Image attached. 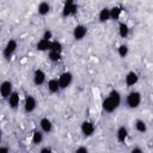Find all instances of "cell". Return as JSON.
<instances>
[{
    "label": "cell",
    "instance_id": "obj_1",
    "mask_svg": "<svg viewBox=\"0 0 153 153\" xmlns=\"http://www.w3.org/2000/svg\"><path fill=\"white\" fill-rule=\"evenodd\" d=\"M121 100H122V97H121V93L117 91V90H111L108 94V97L103 100L102 103V108L105 112H114L121 104Z\"/></svg>",
    "mask_w": 153,
    "mask_h": 153
},
{
    "label": "cell",
    "instance_id": "obj_2",
    "mask_svg": "<svg viewBox=\"0 0 153 153\" xmlns=\"http://www.w3.org/2000/svg\"><path fill=\"white\" fill-rule=\"evenodd\" d=\"M141 100H142L141 93L139 91H131L128 93V96L126 98V104L129 109H136L141 104Z\"/></svg>",
    "mask_w": 153,
    "mask_h": 153
},
{
    "label": "cell",
    "instance_id": "obj_3",
    "mask_svg": "<svg viewBox=\"0 0 153 153\" xmlns=\"http://www.w3.org/2000/svg\"><path fill=\"white\" fill-rule=\"evenodd\" d=\"M17 48H18V42H17L16 39H10V41L6 43V45L4 47L2 56H4L6 60H10V59L13 56V54L16 53Z\"/></svg>",
    "mask_w": 153,
    "mask_h": 153
},
{
    "label": "cell",
    "instance_id": "obj_4",
    "mask_svg": "<svg viewBox=\"0 0 153 153\" xmlns=\"http://www.w3.org/2000/svg\"><path fill=\"white\" fill-rule=\"evenodd\" d=\"M57 80H59L60 88L61 90H65V88H67L72 84V81H73V74L71 72H63V73L60 74V76L57 78Z\"/></svg>",
    "mask_w": 153,
    "mask_h": 153
},
{
    "label": "cell",
    "instance_id": "obj_5",
    "mask_svg": "<svg viewBox=\"0 0 153 153\" xmlns=\"http://www.w3.org/2000/svg\"><path fill=\"white\" fill-rule=\"evenodd\" d=\"M36 108H37V100H36V98L33 96H31V94H27L25 97V100H24V110H25V112L30 114V112L35 111Z\"/></svg>",
    "mask_w": 153,
    "mask_h": 153
},
{
    "label": "cell",
    "instance_id": "obj_6",
    "mask_svg": "<svg viewBox=\"0 0 153 153\" xmlns=\"http://www.w3.org/2000/svg\"><path fill=\"white\" fill-rule=\"evenodd\" d=\"M12 91H13V85L10 80H5L0 84V96L2 98L7 99L8 96L12 93Z\"/></svg>",
    "mask_w": 153,
    "mask_h": 153
},
{
    "label": "cell",
    "instance_id": "obj_7",
    "mask_svg": "<svg viewBox=\"0 0 153 153\" xmlns=\"http://www.w3.org/2000/svg\"><path fill=\"white\" fill-rule=\"evenodd\" d=\"M78 13V5L74 4H65L63 8H62V17L67 18V17H73Z\"/></svg>",
    "mask_w": 153,
    "mask_h": 153
},
{
    "label": "cell",
    "instance_id": "obj_8",
    "mask_svg": "<svg viewBox=\"0 0 153 153\" xmlns=\"http://www.w3.org/2000/svg\"><path fill=\"white\" fill-rule=\"evenodd\" d=\"M86 35H87V27L82 24H79L73 29V37L75 41H81Z\"/></svg>",
    "mask_w": 153,
    "mask_h": 153
},
{
    "label": "cell",
    "instance_id": "obj_9",
    "mask_svg": "<svg viewBox=\"0 0 153 153\" xmlns=\"http://www.w3.org/2000/svg\"><path fill=\"white\" fill-rule=\"evenodd\" d=\"M45 79H47V75H45V73H44V71H43V69H39V68L35 69V72H33V76H32V80H33V84H35L36 86L43 85V84L45 82Z\"/></svg>",
    "mask_w": 153,
    "mask_h": 153
},
{
    "label": "cell",
    "instance_id": "obj_10",
    "mask_svg": "<svg viewBox=\"0 0 153 153\" xmlns=\"http://www.w3.org/2000/svg\"><path fill=\"white\" fill-rule=\"evenodd\" d=\"M80 129H81V133L85 135V136H91L93 135L94 130H96V127H94V123L91 122V121H84L80 126Z\"/></svg>",
    "mask_w": 153,
    "mask_h": 153
},
{
    "label": "cell",
    "instance_id": "obj_11",
    "mask_svg": "<svg viewBox=\"0 0 153 153\" xmlns=\"http://www.w3.org/2000/svg\"><path fill=\"white\" fill-rule=\"evenodd\" d=\"M7 103L10 105L11 109H17L19 106V103H20V97H19V93L17 91H12V93L8 96L7 98Z\"/></svg>",
    "mask_w": 153,
    "mask_h": 153
},
{
    "label": "cell",
    "instance_id": "obj_12",
    "mask_svg": "<svg viewBox=\"0 0 153 153\" xmlns=\"http://www.w3.org/2000/svg\"><path fill=\"white\" fill-rule=\"evenodd\" d=\"M137 81H139V75H137L136 72L131 71V72L127 73L126 78H124V82H126L127 86H134V85L137 84Z\"/></svg>",
    "mask_w": 153,
    "mask_h": 153
},
{
    "label": "cell",
    "instance_id": "obj_13",
    "mask_svg": "<svg viewBox=\"0 0 153 153\" xmlns=\"http://www.w3.org/2000/svg\"><path fill=\"white\" fill-rule=\"evenodd\" d=\"M39 127H41V130H42L43 133H45V134H48V133H50V131L53 130V123H51V121H50L48 117L41 118V121H39Z\"/></svg>",
    "mask_w": 153,
    "mask_h": 153
},
{
    "label": "cell",
    "instance_id": "obj_14",
    "mask_svg": "<svg viewBox=\"0 0 153 153\" xmlns=\"http://www.w3.org/2000/svg\"><path fill=\"white\" fill-rule=\"evenodd\" d=\"M127 137H128V128L124 127V126L118 127V129L116 131V139H117V141L120 143H122V142H124L127 140Z\"/></svg>",
    "mask_w": 153,
    "mask_h": 153
},
{
    "label": "cell",
    "instance_id": "obj_15",
    "mask_svg": "<svg viewBox=\"0 0 153 153\" xmlns=\"http://www.w3.org/2000/svg\"><path fill=\"white\" fill-rule=\"evenodd\" d=\"M47 88L50 93H57L61 88H60V85H59V80L56 78H53V79H49L48 80V84H47Z\"/></svg>",
    "mask_w": 153,
    "mask_h": 153
},
{
    "label": "cell",
    "instance_id": "obj_16",
    "mask_svg": "<svg viewBox=\"0 0 153 153\" xmlns=\"http://www.w3.org/2000/svg\"><path fill=\"white\" fill-rule=\"evenodd\" d=\"M37 12H38V14L42 16V17L47 16V14L50 12V4H49L48 1H42V2H39L38 6H37Z\"/></svg>",
    "mask_w": 153,
    "mask_h": 153
},
{
    "label": "cell",
    "instance_id": "obj_17",
    "mask_svg": "<svg viewBox=\"0 0 153 153\" xmlns=\"http://www.w3.org/2000/svg\"><path fill=\"white\" fill-rule=\"evenodd\" d=\"M123 12V7L122 6H114L110 8V19L112 20H118L121 14Z\"/></svg>",
    "mask_w": 153,
    "mask_h": 153
},
{
    "label": "cell",
    "instance_id": "obj_18",
    "mask_svg": "<svg viewBox=\"0 0 153 153\" xmlns=\"http://www.w3.org/2000/svg\"><path fill=\"white\" fill-rule=\"evenodd\" d=\"M98 19L100 23H105L110 19V8L109 7H103L99 13H98Z\"/></svg>",
    "mask_w": 153,
    "mask_h": 153
},
{
    "label": "cell",
    "instance_id": "obj_19",
    "mask_svg": "<svg viewBox=\"0 0 153 153\" xmlns=\"http://www.w3.org/2000/svg\"><path fill=\"white\" fill-rule=\"evenodd\" d=\"M118 35L122 38H126L129 35V26H128L127 23H124V22L118 23Z\"/></svg>",
    "mask_w": 153,
    "mask_h": 153
},
{
    "label": "cell",
    "instance_id": "obj_20",
    "mask_svg": "<svg viewBox=\"0 0 153 153\" xmlns=\"http://www.w3.org/2000/svg\"><path fill=\"white\" fill-rule=\"evenodd\" d=\"M49 48H50V41H47L43 38H41L36 44V49L38 51H48Z\"/></svg>",
    "mask_w": 153,
    "mask_h": 153
},
{
    "label": "cell",
    "instance_id": "obj_21",
    "mask_svg": "<svg viewBox=\"0 0 153 153\" xmlns=\"http://www.w3.org/2000/svg\"><path fill=\"white\" fill-rule=\"evenodd\" d=\"M43 131L42 130H35L33 134H32V137H31V142L33 145H39L42 141H43Z\"/></svg>",
    "mask_w": 153,
    "mask_h": 153
},
{
    "label": "cell",
    "instance_id": "obj_22",
    "mask_svg": "<svg viewBox=\"0 0 153 153\" xmlns=\"http://www.w3.org/2000/svg\"><path fill=\"white\" fill-rule=\"evenodd\" d=\"M48 59H49L51 62H59V61H61V59H62V53L54 51V50H49V53H48Z\"/></svg>",
    "mask_w": 153,
    "mask_h": 153
},
{
    "label": "cell",
    "instance_id": "obj_23",
    "mask_svg": "<svg viewBox=\"0 0 153 153\" xmlns=\"http://www.w3.org/2000/svg\"><path fill=\"white\" fill-rule=\"evenodd\" d=\"M62 43L60 41H56V39H51L50 41V48L49 50H54V51H59V53H62ZM48 50V51H49Z\"/></svg>",
    "mask_w": 153,
    "mask_h": 153
},
{
    "label": "cell",
    "instance_id": "obj_24",
    "mask_svg": "<svg viewBox=\"0 0 153 153\" xmlns=\"http://www.w3.org/2000/svg\"><path fill=\"white\" fill-rule=\"evenodd\" d=\"M135 129L139 133H145L147 130V124L143 120H136L135 121Z\"/></svg>",
    "mask_w": 153,
    "mask_h": 153
},
{
    "label": "cell",
    "instance_id": "obj_25",
    "mask_svg": "<svg viewBox=\"0 0 153 153\" xmlns=\"http://www.w3.org/2000/svg\"><path fill=\"white\" fill-rule=\"evenodd\" d=\"M128 53H129V49H128V45H127V44H121V45L117 48V54H118V56L122 57V59L127 57Z\"/></svg>",
    "mask_w": 153,
    "mask_h": 153
},
{
    "label": "cell",
    "instance_id": "obj_26",
    "mask_svg": "<svg viewBox=\"0 0 153 153\" xmlns=\"http://www.w3.org/2000/svg\"><path fill=\"white\" fill-rule=\"evenodd\" d=\"M53 36H54L53 31L50 29H45L44 32H43V35H42V38L43 39H47V41H51L53 39Z\"/></svg>",
    "mask_w": 153,
    "mask_h": 153
},
{
    "label": "cell",
    "instance_id": "obj_27",
    "mask_svg": "<svg viewBox=\"0 0 153 153\" xmlns=\"http://www.w3.org/2000/svg\"><path fill=\"white\" fill-rule=\"evenodd\" d=\"M51 151H53V149H51L50 147H43V148H41V149H39V152H41V153H50Z\"/></svg>",
    "mask_w": 153,
    "mask_h": 153
},
{
    "label": "cell",
    "instance_id": "obj_28",
    "mask_svg": "<svg viewBox=\"0 0 153 153\" xmlns=\"http://www.w3.org/2000/svg\"><path fill=\"white\" fill-rule=\"evenodd\" d=\"M143 151L140 148V147H134L133 149H131V153H142Z\"/></svg>",
    "mask_w": 153,
    "mask_h": 153
},
{
    "label": "cell",
    "instance_id": "obj_29",
    "mask_svg": "<svg viewBox=\"0 0 153 153\" xmlns=\"http://www.w3.org/2000/svg\"><path fill=\"white\" fill-rule=\"evenodd\" d=\"M87 151H88V149H87L86 147H78V148L75 149V152H78V153H79V152H85V153H86Z\"/></svg>",
    "mask_w": 153,
    "mask_h": 153
},
{
    "label": "cell",
    "instance_id": "obj_30",
    "mask_svg": "<svg viewBox=\"0 0 153 153\" xmlns=\"http://www.w3.org/2000/svg\"><path fill=\"white\" fill-rule=\"evenodd\" d=\"M7 152H10L8 147H0V153H7Z\"/></svg>",
    "mask_w": 153,
    "mask_h": 153
},
{
    "label": "cell",
    "instance_id": "obj_31",
    "mask_svg": "<svg viewBox=\"0 0 153 153\" xmlns=\"http://www.w3.org/2000/svg\"><path fill=\"white\" fill-rule=\"evenodd\" d=\"M75 0H65V4H74Z\"/></svg>",
    "mask_w": 153,
    "mask_h": 153
},
{
    "label": "cell",
    "instance_id": "obj_32",
    "mask_svg": "<svg viewBox=\"0 0 153 153\" xmlns=\"http://www.w3.org/2000/svg\"><path fill=\"white\" fill-rule=\"evenodd\" d=\"M1 137H2V130L0 129V140H1Z\"/></svg>",
    "mask_w": 153,
    "mask_h": 153
},
{
    "label": "cell",
    "instance_id": "obj_33",
    "mask_svg": "<svg viewBox=\"0 0 153 153\" xmlns=\"http://www.w3.org/2000/svg\"><path fill=\"white\" fill-rule=\"evenodd\" d=\"M0 31H1V27H0Z\"/></svg>",
    "mask_w": 153,
    "mask_h": 153
}]
</instances>
